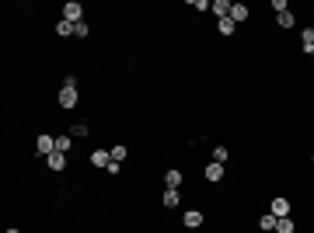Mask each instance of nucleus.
I'll return each mask as SVG.
<instances>
[{"label": "nucleus", "mask_w": 314, "mask_h": 233, "mask_svg": "<svg viewBox=\"0 0 314 233\" xmlns=\"http://www.w3.org/2000/svg\"><path fill=\"white\" fill-rule=\"evenodd\" d=\"M182 223H185L188 230H195V226H203V212H199V209H188V212L182 216Z\"/></svg>", "instance_id": "39448f33"}, {"label": "nucleus", "mask_w": 314, "mask_h": 233, "mask_svg": "<svg viewBox=\"0 0 314 233\" xmlns=\"http://www.w3.org/2000/svg\"><path fill=\"white\" fill-rule=\"evenodd\" d=\"M276 233H293V219H290V216H283V219L276 223Z\"/></svg>", "instance_id": "aec40b11"}, {"label": "nucleus", "mask_w": 314, "mask_h": 233, "mask_svg": "<svg viewBox=\"0 0 314 233\" xmlns=\"http://www.w3.org/2000/svg\"><path fill=\"white\" fill-rule=\"evenodd\" d=\"M230 21H234V25L248 21V7H245V4H230Z\"/></svg>", "instance_id": "0eeeda50"}, {"label": "nucleus", "mask_w": 314, "mask_h": 233, "mask_svg": "<svg viewBox=\"0 0 314 233\" xmlns=\"http://www.w3.org/2000/svg\"><path fill=\"white\" fill-rule=\"evenodd\" d=\"M73 35H77V38H84V35H88V25H84V21H81V25H73Z\"/></svg>", "instance_id": "b1692460"}, {"label": "nucleus", "mask_w": 314, "mask_h": 233, "mask_svg": "<svg viewBox=\"0 0 314 233\" xmlns=\"http://www.w3.org/2000/svg\"><path fill=\"white\" fill-rule=\"evenodd\" d=\"M311 56H314V52H311Z\"/></svg>", "instance_id": "a878e982"}, {"label": "nucleus", "mask_w": 314, "mask_h": 233, "mask_svg": "<svg viewBox=\"0 0 314 233\" xmlns=\"http://www.w3.org/2000/svg\"><path fill=\"white\" fill-rule=\"evenodd\" d=\"M276 21H280V28H293V11H283V14H276Z\"/></svg>", "instance_id": "6ab92c4d"}, {"label": "nucleus", "mask_w": 314, "mask_h": 233, "mask_svg": "<svg viewBox=\"0 0 314 233\" xmlns=\"http://www.w3.org/2000/svg\"><path fill=\"white\" fill-rule=\"evenodd\" d=\"M164 206H168V209L182 206V195H178V188H168V191H164Z\"/></svg>", "instance_id": "f8f14e48"}, {"label": "nucleus", "mask_w": 314, "mask_h": 233, "mask_svg": "<svg viewBox=\"0 0 314 233\" xmlns=\"http://www.w3.org/2000/svg\"><path fill=\"white\" fill-rule=\"evenodd\" d=\"M81 14H84V7L77 4V0H66V4H63V21H70V25H81Z\"/></svg>", "instance_id": "f257e3e1"}, {"label": "nucleus", "mask_w": 314, "mask_h": 233, "mask_svg": "<svg viewBox=\"0 0 314 233\" xmlns=\"http://www.w3.org/2000/svg\"><path fill=\"white\" fill-rule=\"evenodd\" d=\"M269 212L276 216V219H283V216H290V202H286L283 195H280V199H272V202H269Z\"/></svg>", "instance_id": "7ed1b4c3"}, {"label": "nucleus", "mask_w": 314, "mask_h": 233, "mask_svg": "<svg viewBox=\"0 0 314 233\" xmlns=\"http://www.w3.org/2000/svg\"><path fill=\"white\" fill-rule=\"evenodd\" d=\"M304 52H314V28L304 31Z\"/></svg>", "instance_id": "412c9836"}, {"label": "nucleus", "mask_w": 314, "mask_h": 233, "mask_svg": "<svg viewBox=\"0 0 314 233\" xmlns=\"http://www.w3.org/2000/svg\"><path fill=\"white\" fill-rule=\"evenodd\" d=\"M70 136H73V139H81V136H88V126H84V122H73Z\"/></svg>", "instance_id": "4be33fe9"}, {"label": "nucleus", "mask_w": 314, "mask_h": 233, "mask_svg": "<svg viewBox=\"0 0 314 233\" xmlns=\"http://www.w3.org/2000/svg\"><path fill=\"white\" fill-rule=\"evenodd\" d=\"M182 181H185V178H182V171H178V167H171V171L164 174V184H168V188H182Z\"/></svg>", "instance_id": "9b49d317"}, {"label": "nucleus", "mask_w": 314, "mask_h": 233, "mask_svg": "<svg viewBox=\"0 0 314 233\" xmlns=\"http://www.w3.org/2000/svg\"><path fill=\"white\" fill-rule=\"evenodd\" d=\"M7 233H21V230H7Z\"/></svg>", "instance_id": "393cba45"}, {"label": "nucleus", "mask_w": 314, "mask_h": 233, "mask_svg": "<svg viewBox=\"0 0 314 233\" xmlns=\"http://www.w3.org/2000/svg\"><path fill=\"white\" fill-rule=\"evenodd\" d=\"M227 160H230V150L227 146H217L213 150V164H227Z\"/></svg>", "instance_id": "ddd939ff"}, {"label": "nucleus", "mask_w": 314, "mask_h": 233, "mask_svg": "<svg viewBox=\"0 0 314 233\" xmlns=\"http://www.w3.org/2000/svg\"><path fill=\"white\" fill-rule=\"evenodd\" d=\"M276 223H280V219L272 216V212H262V219H258V226H262V230H276Z\"/></svg>", "instance_id": "4468645a"}, {"label": "nucleus", "mask_w": 314, "mask_h": 233, "mask_svg": "<svg viewBox=\"0 0 314 233\" xmlns=\"http://www.w3.org/2000/svg\"><path fill=\"white\" fill-rule=\"evenodd\" d=\"M70 143H73V136L66 132V136H56V153H66L70 150Z\"/></svg>", "instance_id": "a211bd4d"}, {"label": "nucleus", "mask_w": 314, "mask_h": 233, "mask_svg": "<svg viewBox=\"0 0 314 233\" xmlns=\"http://www.w3.org/2000/svg\"><path fill=\"white\" fill-rule=\"evenodd\" d=\"M217 28H220V35H234V31H238V25H234L230 18H223V21H217Z\"/></svg>", "instance_id": "dca6fc26"}, {"label": "nucleus", "mask_w": 314, "mask_h": 233, "mask_svg": "<svg viewBox=\"0 0 314 233\" xmlns=\"http://www.w3.org/2000/svg\"><path fill=\"white\" fill-rule=\"evenodd\" d=\"M35 153H42V157L56 153V136H38V139H35Z\"/></svg>", "instance_id": "f03ea898"}, {"label": "nucleus", "mask_w": 314, "mask_h": 233, "mask_svg": "<svg viewBox=\"0 0 314 233\" xmlns=\"http://www.w3.org/2000/svg\"><path fill=\"white\" fill-rule=\"evenodd\" d=\"M206 181H223V164H206Z\"/></svg>", "instance_id": "9d476101"}, {"label": "nucleus", "mask_w": 314, "mask_h": 233, "mask_svg": "<svg viewBox=\"0 0 314 233\" xmlns=\"http://www.w3.org/2000/svg\"><path fill=\"white\" fill-rule=\"evenodd\" d=\"M46 164H49V171H63L66 167V153H49Z\"/></svg>", "instance_id": "6e6552de"}, {"label": "nucleus", "mask_w": 314, "mask_h": 233, "mask_svg": "<svg viewBox=\"0 0 314 233\" xmlns=\"http://www.w3.org/2000/svg\"><path fill=\"white\" fill-rule=\"evenodd\" d=\"M108 153H112V160H115V164H123V160H126V153H129V150H126V146H123V143H119V146H112V150H108Z\"/></svg>", "instance_id": "2eb2a0df"}, {"label": "nucleus", "mask_w": 314, "mask_h": 233, "mask_svg": "<svg viewBox=\"0 0 314 233\" xmlns=\"http://www.w3.org/2000/svg\"><path fill=\"white\" fill-rule=\"evenodd\" d=\"M272 11L283 14V11H290V7H286V0H272Z\"/></svg>", "instance_id": "5701e85b"}, {"label": "nucleus", "mask_w": 314, "mask_h": 233, "mask_svg": "<svg viewBox=\"0 0 314 233\" xmlns=\"http://www.w3.org/2000/svg\"><path fill=\"white\" fill-rule=\"evenodd\" d=\"M56 35H60V38H70V35H73V25L60 18V25H56Z\"/></svg>", "instance_id": "f3484780"}, {"label": "nucleus", "mask_w": 314, "mask_h": 233, "mask_svg": "<svg viewBox=\"0 0 314 233\" xmlns=\"http://www.w3.org/2000/svg\"><path fill=\"white\" fill-rule=\"evenodd\" d=\"M91 164L108 171V164H112V153H108V150H94V153H91Z\"/></svg>", "instance_id": "20e7f679"}, {"label": "nucleus", "mask_w": 314, "mask_h": 233, "mask_svg": "<svg viewBox=\"0 0 314 233\" xmlns=\"http://www.w3.org/2000/svg\"><path fill=\"white\" fill-rule=\"evenodd\" d=\"M60 104H63V108H73V104H77V87H63V91H60Z\"/></svg>", "instance_id": "423d86ee"}, {"label": "nucleus", "mask_w": 314, "mask_h": 233, "mask_svg": "<svg viewBox=\"0 0 314 233\" xmlns=\"http://www.w3.org/2000/svg\"><path fill=\"white\" fill-rule=\"evenodd\" d=\"M210 11L223 21V18H230V4H227V0H213V4H210Z\"/></svg>", "instance_id": "1a4fd4ad"}]
</instances>
